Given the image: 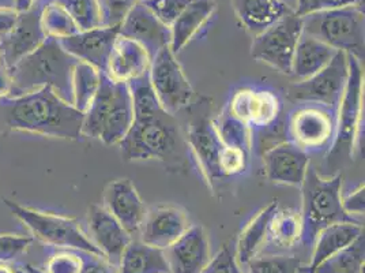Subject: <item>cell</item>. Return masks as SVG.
<instances>
[{
  "label": "cell",
  "instance_id": "36",
  "mask_svg": "<svg viewBox=\"0 0 365 273\" xmlns=\"http://www.w3.org/2000/svg\"><path fill=\"white\" fill-rule=\"evenodd\" d=\"M218 136L225 147L239 148L244 152H250L251 148V138L248 124L235 118L230 112L224 114L220 119V123L215 126Z\"/></svg>",
  "mask_w": 365,
  "mask_h": 273
},
{
  "label": "cell",
  "instance_id": "15",
  "mask_svg": "<svg viewBox=\"0 0 365 273\" xmlns=\"http://www.w3.org/2000/svg\"><path fill=\"white\" fill-rule=\"evenodd\" d=\"M119 36V28L100 26L91 31H79L59 40L66 52L79 61L88 63L100 71H106L108 59Z\"/></svg>",
  "mask_w": 365,
  "mask_h": 273
},
{
  "label": "cell",
  "instance_id": "14",
  "mask_svg": "<svg viewBox=\"0 0 365 273\" xmlns=\"http://www.w3.org/2000/svg\"><path fill=\"white\" fill-rule=\"evenodd\" d=\"M119 36L134 40L143 46L153 59L163 48L170 46V28L163 24L140 1L124 18L119 26Z\"/></svg>",
  "mask_w": 365,
  "mask_h": 273
},
{
  "label": "cell",
  "instance_id": "3",
  "mask_svg": "<svg viewBox=\"0 0 365 273\" xmlns=\"http://www.w3.org/2000/svg\"><path fill=\"white\" fill-rule=\"evenodd\" d=\"M134 123V109L128 85L115 82L101 71V82L85 112L82 134L106 145L122 141Z\"/></svg>",
  "mask_w": 365,
  "mask_h": 273
},
{
  "label": "cell",
  "instance_id": "1",
  "mask_svg": "<svg viewBox=\"0 0 365 273\" xmlns=\"http://www.w3.org/2000/svg\"><path fill=\"white\" fill-rule=\"evenodd\" d=\"M0 116L14 131L73 141L83 136L85 114L48 86L0 99Z\"/></svg>",
  "mask_w": 365,
  "mask_h": 273
},
{
  "label": "cell",
  "instance_id": "47",
  "mask_svg": "<svg viewBox=\"0 0 365 273\" xmlns=\"http://www.w3.org/2000/svg\"><path fill=\"white\" fill-rule=\"evenodd\" d=\"M18 11L16 9H1L0 7V40L6 37L16 25Z\"/></svg>",
  "mask_w": 365,
  "mask_h": 273
},
{
  "label": "cell",
  "instance_id": "41",
  "mask_svg": "<svg viewBox=\"0 0 365 273\" xmlns=\"http://www.w3.org/2000/svg\"><path fill=\"white\" fill-rule=\"evenodd\" d=\"M82 267L83 256L73 252H61L49 257L43 273H81Z\"/></svg>",
  "mask_w": 365,
  "mask_h": 273
},
{
  "label": "cell",
  "instance_id": "9",
  "mask_svg": "<svg viewBox=\"0 0 365 273\" xmlns=\"http://www.w3.org/2000/svg\"><path fill=\"white\" fill-rule=\"evenodd\" d=\"M348 78V54L338 51L331 61L317 74L292 84L288 89V97L292 101L320 104L335 111L344 96Z\"/></svg>",
  "mask_w": 365,
  "mask_h": 273
},
{
  "label": "cell",
  "instance_id": "18",
  "mask_svg": "<svg viewBox=\"0 0 365 273\" xmlns=\"http://www.w3.org/2000/svg\"><path fill=\"white\" fill-rule=\"evenodd\" d=\"M188 217L176 207L164 205L148 211L140 227V241L167 250L188 229Z\"/></svg>",
  "mask_w": 365,
  "mask_h": 273
},
{
  "label": "cell",
  "instance_id": "26",
  "mask_svg": "<svg viewBox=\"0 0 365 273\" xmlns=\"http://www.w3.org/2000/svg\"><path fill=\"white\" fill-rule=\"evenodd\" d=\"M364 234V227L357 222L351 223H336L322 229L315 239L314 254L311 259V265L308 273L314 272V269L335 253L348 247L350 243L354 242L360 235Z\"/></svg>",
  "mask_w": 365,
  "mask_h": 273
},
{
  "label": "cell",
  "instance_id": "39",
  "mask_svg": "<svg viewBox=\"0 0 365 273\" xmlns=\"http://www.w3.org/2000/svg\"><path fill=\"white\" fill-rule=\"evenodd\" d=\"M191 1L192 0H140L142 4H145L154 16L169 28Z\"/></svg>",
  "mask_w": 365,
  "mask_h": 273
},
{
  "label": "cell",
  "instance_id": "34",
  "mask_svg": "<svg viewBox=\"0 0 365 273\" xmlns=\"http://www.w3.org/2000/svg\"><path fill=\"white\" fill-rule=\"evenodd\" d=\"M41 25L46 37H52L56 40H61L79 33L73 18L68 16V13L61 4L55 3L53 0H46L43 3Z\"/></svg>",
  "mask_w": 365,
  "mask_h": 273
},
{
  "label": "cell",
  "instance_id": "4",
  "mask_svg": "<svg viewBox=\"0 0 365 273\" xmlns=\"http://www.w3.org/2000/svg\"><path fill=\"white\" fill-rule=\"evenodd\" d=\"M127 162L161 160L168 164L185 157V144L173 115L161 112L149 121H134L119 142Z\"/></svg>",
  "mask_w": 365,
  "mask_h": 273
},
{
  "label": "cell",
  "instance_id": "20",
  "mask_svg": "<svg viewBox=\"0 0 365 273\" xmlns=\"http://www.w3.org/2000/svg\"><path fill=\"white\" fill-rule=\"evenodd\" d=\"M333 115L323 106H302L292 114L290 134L294 144L303 149L327 145L334 133Z\"/></svg>",
  "mask_w": 365,
  "mask_h": 273
},
{
  "label": "cell",
  "instance_id": "24",
  "mask_svg": "<svg viewBox=\"0 0 365 273\" xmlns=\"http://www.w3.org/2000/svg\"><path fill=\"white\" fill-rule=\"evenodd\" d=\"M232 9L254 37L294 11L281 0H232Z\"/></svg>",
  "mask_w": 365,
  "mask_h": 273
},
{
  "label": "cell",
  "instance_id": "2",
  "mask_svg": "<svg viewBox=\"0 0 365 273\" xmlns=\"http://www.w3.org/2000/svg\"><path fill=\"white\" fill-rule=\"evenodd\" d=\"M78 59L64 51L59 40L46 41L28 56L9 69L11 74L10 96H19L41 88H51L73 104V73Z\"/></svg>",
  "mask_w": 365,
  "mask_h": 273
},
{
  "label": "cell",
  "instance_id": "50",
  "mask_svg": "<svg viewBox=\"0 0 365 273\" xmlns=\"http://www.w3.org/2000/svg\"><path fill=\"white\" fill-rule=\"evenodd\" d=\"M37 1H40V0H14V9L18 13H22V11L29 10L31 6H34Z\"/></svg>",
  "mask_w": 365,
  "mask_h": 273
},
{
  "label": "cell",
  "instance_id": "21",
  "mask_svg": "<svg viewBox=\"0 0 365 273\" xmlns=\"http://www.w3.org/2000/svg\"><path fill=\"white\" fill-rule=\"evenodd\" d=\"M267 178L273 183L302 186L309 159L305 149L294 142H282L269 149L263 156Z\"/></svg>",
  "mask_w": 365,
  "mask_h": 273
},
{
  "label": "cell",
  "instance_id": "46",
  "mask_svg": "<svg viewBox=\"0 0 365 273\" xmlns=\"http://www.w3.org/2000/svg\"><path fill=\"white\" fill-rule=\"evenodd\" d=\"M113 265H110L106 257H98L85 253L83 267L81 273H113Z\"/></svg>",
  "mask_w": 365,
  "mask_h": 273
},
{
  "label": "cell",
  "instance_id": "33",
  "mask_svg": "<svg viewBox=\"0 0 365 273\" xmlns=\"http://www.w3.org/2000/svg\"><path fill=\"white\" fill-rule=\"evenodd\" d=\"M302 238V220L293 211L274 213L267 232V239L277 247H290Z\"/></svg>",
  "mask_w": 365,
  "mask_h": 273
},
{
  "label": "cell",
  "instance_id": "16",
  "mask_svg": "<svg viewBox=\"0 0 365 273\" xmlns=\"http://www.w3.org/2000/svg\"><path fill=\"white\" fill-rule=\"evenodd\" d=\"M103 199V207L130 235L140 231L148 209L130 179H118L109 183L104 190Z\"/></svg>",
  "mask_w": 365,
  "mask_h": 273
},
{
  "label": "cell",
  "instance_id": "38",
  "mask_svg": "<svg viewBox=\"0 0 365 273\" xmlns=\"http://www.w3.org/2000/svg\"><path fill=\"white\" fill-rule=\"evenodd\" d=\"M140 0H97L101 26L119 28L124 18Z\"/></svg>",
  "mask_w": 365,
  "mask_h": 273
},
{
  "label": "cell",
  "instance_id": "44",
  "mask_svg": "<svg viewBox=\"0 0 365 273\" xmlns=\"http://www.w3.org/2000/svg\"><path fill=\"white\" fill-rule=\"evenodd\" d=\"M233 264L235 258L232 257L228 247H224L207 262L202 273H233Z\"/></svg>",
  "mask_w": 365,
  "mask_h": 273
},
{
  "label": "cell",
  "instance_id": "30",
  "mask_svg": "<svg viewBox=\"0 0 365 273\" xmlns=\"http://www.w3.org/2000/svg\"><path fill=\"white\" fill-rule=\"evenodd\" d=\"M127 85L131 94L134 121H149L160 115L161 112H165L161 108L160 100L153 89L149 70L135 79L127 82Z\"/></svg>",
  "mask_w": 365,
  "mask_h": 273
},
{
  "label": "cell",
  "instance_id": "10",
  "mask_svg": "<svg viewBox=\"0 0 365 273\" xmlns=\"http://www.w3.org/2000/svg\"><path fill=\"white\" fill-rule=\"evenodd\" d=\"M149 76L161 108L169 115L178 114L191 103L194 89L170 46L163 48L153 58Z\"/></svg>",
  "mask_w": 365,
  "mask_h": 273
},
{
  "label": "cell",
  "instance_id": "43",
  "mask_svg": "<svg viewBox=\"0 0 365 273\" xmlns=\"http://www.w3.org/2000/svg\"><path fill=\"white\" fill-rule=\"evenodd\" d=\"M360 3H364V0H297V9L294 10V13L299 16H305Z\"/></svg>",
  "mask_w": 365,
  "mask_h": 273
},
{
  "label": "cell",
  "instance_id": "52",
  "mask_svg": "<svg viewBox=\"0 0 365 273\" xmlns=\"http://www.w3.org/2000/svg\"><path fill=\"white\" fill-rule=\"evenodd\" d=\"M233 273H242L240 272V269H239V267H237V264H236V261H235V264H233Z\"/></svg>",
  "mask_w": 365,
  "mask_h": 273
},
{
  "label": "cell",
  "instance_id": "48",
  "mask_svg": "<svg viewBox=\"0 0 365 273\" xmlns=\"http://www.w3.org/2000/svg\"><path fill=\"white\" fill-rule=\"evenodd\" d=\"M11 91V74L10 70L0 63V99L9 97Z\"/></svg>",
  "mask_w": 365,
  "mask_h": 273
},
{
  "label": "cell",
  "instance_id": "40",
  "mask_svg": "<svg viewBox=\"0 0 365 273\" xmlns=\"http://www.w3.org/2000/svg\"><path fill=\"white\" fill-rule=\"evenodd\" d=\"M248 162V153L244 152L239 148L222 147L218 159V167L221 175H237L242 174Z\"/></svg>",
  "mask_w": 365,
  "mask_h": 273
},
{
  "label": "cell",
  "instance_id": "27",
  "mask_svg": "<svg viewBox=\"0 0 365 273\" xmlns=\"http://www.w3.org/2000/svg\"><path fill=\"white\" fill-rule=\"evenodd\" d=\"M336 52L334 48L303 33L294 51L292 74L299 79L314 76L331 61Z\"/></svg>",
  "mask_w": 365,
  "mask_h": 273
},
{
  "label": "cell",
  "instance_id": "6",
  "mask_svg": "<svg viewBox=\"0 0 365 273\" xmlns=\"http://www.w3.org/2000/svg\"><path fill=\"white\" fill-rule=\"evenodd\" d=\"M303 18V33L364 61V3L319 11Z\"/></svg>",
  "mask_w": 365,
  "mask_h": 273
},
{
  "label": "cell",
  "instance_id": "8",
  "mask_svg": "<svg viewBox=\"0 0 365 273\" xmlns=\"http://www.w3.org/2000/svg\"><path fill=\"white\" fill-rule=\"evenodd\" d=\"M302 34L303 18L293 11L254 37L251 56L282 74L292 76L293 56Z\"/></svg>",
  "mask_w": 365,
  "mask_h": 273
},
{
  "label": "cell",
  "instance_id": "11",
  "mask_svg": "<svg viewBox=\"0 0 365 273\" xmlns=\"http://www.w3.org/2000/svg\"><path fill=\"white\" fill-rule=\"evenodd\" d=\"M349 78L341 103L338 106L336 136L333 145V154L353 152L354 141L359 131L363 114V89H364V71L361 61L348 55Z\"/></svg>",
  "mask_w": 365,
  "mask_h": 273
},
{
  "label": "cell",
  "instance_id": "12",
  "mask_svg": "<svg viewBox=\"0 0 365 273\" xmlns=\"http://www.w3.org/2000/svg\"><path fill=\"white\" fill-rule=\"evenodd\" d=\"M187 141L197 154L206 178L214 181L222 177L218 167V159L224 144L210 118V106L207 100H200L194 106L188 123Z\"/></svg>",
  "mask_w": 365,
  "mask_h": 273
},
{
  "label": "cell",
  "instance_id": "31",
  "mask_svg": "<svg viewBox=\"0 0 365 273\" xmlns=\"http://www.w3.org/2000/svg\"><path fill=\"white\" fill-rule=\"evenodd\" d=\"M365 261V237L360 235L348 247L324 259L312 273H363Z\"/></svg>",
  "mask_w": 365,
  "mask_h": 273
},
{
  "label": "cell",
  "instance_id": "19",
  "mask_svg": "<svg viewBox=\"0 0 365 273\" xmlns=\"http://www.w3.org/2000/svg\"><path fill=\"white\" fill-rule=\"evenodd\" d=\"M170 273H202L210 261V243L203 227L191 226L165 253Z\"/></svg>",
  "mask_w": 365,
  "mask_h": 273
},
{
  "label": "cell",
  "instance_id": "37",
  "mask_svg": "<svg viewBox=\"0 0 365 273\" xmlns=\"http://www.w3.org/2000/svg\"><path fill=\"white\" fill-rule=\"evenodd\" d=\"M244 268L247 273H297L300 259L289 256L252 258Z\"/></svg>",
  "mask_w": 365,
  "mask_h": 273
},
{
  "label": "cell",
  "instance_id": "35",
  "mask_svg": "<svg viewBox=\"0 0 365 273\" xmlns=\"http://www.w3.org/2000/svg\"><path fill=\"white\" fill-rule=\"evenodd\" d=\"M73 18L79 31H91L101 26L97 0H53Z\"/></svg>",
  "mask_w": 365,
  "mask_h": 273
},
{
  "label": "cell",
  "instance_id": "25",
  "mask_svg": "<svg viewBox=\"0 0 365 273\" xmlns=\"http://www.w3.org/2000/svg\"><path fill=\"white\" fill-rule=\"evenodd\" d=\"M215 0H192L170 25V49L176 55L213 16Z\"/></svg>",
  "mask_w": 365,
  "mask_h": 273
},
{
  "label": "cell",
  "instance_id": "7",
  "mask_svg": "<svg viewBox=\"0 0 365 273\" xmlns=\"http://www.w3.org/2000/svg\"><path fill=\"white\" fill-rule=\"evenodd\" d=\"M4 202L16 219L31 231L36 239L49 246L71 249L104 257L101 250L91 242V238L79 227L76 219L55 213L41 212L7 198H4Z\"/></svg>",
  "mask_w": 365,
  "mask_h": 273
},
{
  "label": "cell",
  "instance_id": "22",
  "mask_svg": "<svg viewBox=\"0 0 365 273\" xmlns=\"http://www.w3.org/2000/svg\"><path fill=\"white\" fill-rule=\"evenodd\" d=\"M152 59L149 58L145 48L134 40L118 36L115 46L108 59L106 73L115 82H130L150 67Z\"/></svg>",
  "mask_w": 365,
  "mask_h": 273
},
{
  "label": "cell",
  "instance_id": "28",
  "mask_svg": "<svg viewBox=\"0 0 365 273\" xmlns=\"http://www.w3.org/2000/svg\"><path fill=\"white\" fill-rule=\"evenodd\" d=\"M119 273H170L165 250L139 241H131L123 252Z\"/></svg>",
  "mask_w": 365,
  "mask_h": 273
},
{
  "label": "cell",
  "instance_id": "49",
  "mask_svg": "<svg viewBox=\"0 0 365 273\" xmlns=\"http://www.w3.org/2000/svg\"><path fill=\"white\" fill-rule=\"evenodd\" d=\"M0 273H29L26 267L16 265L13 261L0 262Z\"/></svg>",
  "mask_w": 365,
  "mask_h": 273
},
{
  "label": "cell",
  "instance_id": "13",
  "mask_svg": "<svg viewBox=\"0 0 365 273\" xmlns=\"http://www.w3.org/2000/svg\"><path fill=\"white\" fill-rule=\"evenodd\" d=\"M41 11L43 3L37 1L29 10L18 13L14 28L0 40V63L7 69L14 67L46 41Z\"/></svg>",
  "mask_w": 365,
  "mask_h": 273
},
{
  "label": "cell",
  "instance_id": "17",
  "mask_svg": "<svg viewBox=\"0 0 365 273\" xmlns=\"http://www.w3.org/2000/svg\"><path fill=\"white\" fill-rule=\"evenodd\" d=\"M91 242L94 243L108 262L118 267L123 252L133 241L122 224L103 205H91L88 212Z\"/></svg>",
  "mask_w": 365,
  "mask_h": 273
},
{
  "label": "cell",
  "instance_id": "23",
  "mask_svg": "<svg viewBox=\"0 0 365 273\" xmlns=\"http://www.w3.org/2000/svg\"><path fill=\"white\" fill-rule=\"evenodd\" d=\"M278 100L273 93L242 89L232 97L229 112L245 124L267 126L277 118Z\"/></svg>",
  "mask_w": 365,
  "mask_h": 273
},
{
  "label": "cell",
  "instance_id": "32",
  "mask_svg": "<svg viewBox=\"0 0 365 273\" xmlns=\"http://www.w3.org/2000/svg\"><path fill=\"white\" fill-rule=\"evenodd\" d=\"M101 82V71L88 63L78 61L73 73V106L86 112Z\"/></svg>",
  "mask_w": 365,
  "mask_h": 273
},
{
  "label": "cell",
  "instance_id": "29",
  "mask_svg": "<svg viewBox=\"0 0 365 273\" xmlns=\"http://www.w3.org/2000/svg\"><path fill=\"white\" fill-rule=\"evenodd\" d=\"M278 211V202L273 201L266 208L248 223L244 228L236 250V264L237 267H245L252 258L257 257L259 249L267 239V232L270 227V222L273 219L274 213Z\"/></svg>",
  "mask_w": 365,
  "mask_h": 273
},
{
  "label": "cell",
  "instance_id": "45",
  "mask_svg": "<svg viewBox=\"0 0 365 273\" xmlns=\"http://www.w3.org/2000/svg\"><path fill=\"white\" fill-rule=\"evenodd\" d=\"M342 205L345 212L353 216H361L364 214L365 211V192L364 184L360 186L359 189H356L353 193H350L348 197L342 199Z\"/></svg>",
  "mask_w": 365,
  "mask_h": 273
},
{
  "label": "cell",
  "instance_id": "42",
  "mask_svg": "<svg viewBox=\"0 0 365 273\" xmlns=\"http://www.w3.org/2000/svg\"><path fill=\"white\" fill-rule=\"evenodd\" d=\"M31 238L22 235H0V262L14 261L16 258L22 256L31 246Z\"/></svg>",
  "mask_w": 365,
  "mask_h": 273
},
{
  "label": "cell",
  "instance_id": "51",
  "mask_svg": "<svg viewBox=\"0 0 365 273\" xmlns=\"http://www.w3.org/2000/svg\"><path fill=\"white\" fill-rule=\"evenodd\" d=\"M26 269H28V272L29 273H43L40 272V271H37V269H34V268L31 267V265H28V267H26Z\"/></svg>",
  "mask_w": 365,
  "mask_h": 273
},
{
  "label": "cell",
  "instance_id": "5",
  "mask_svg": "<svg viewBox=\"0 0 365 273\" xmlns=\"http://www.w3.org/2000/svg\"><path fill=\"white\" fill-rule=\"evenodd\" d=\"M303 186L302 241L307 246L315 242L320 231L336 223H351L354 217L345 212L341 197L342 175L324 179L317 169L308 167Z\"/></svg>",
  "mask_w": 365,
  "mask_h": 273
}]
</instances>
